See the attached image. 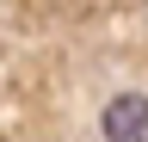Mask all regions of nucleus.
Segmentation results:
<instances>
[{
	"label": "nucleus",
	"instance_id": "nucleus-1",
	"mask_svg": "<svg viewBox=\"0 0 148 142\" xmlns=\"http://www.w3.org/2000/svg\"><path fill=\"white\" fill-rule=\"evenodd\" d=\"M105 142H148V93H117L99 117Z\"/></svg>",
	"mask_w": 148,
	"mask_h": 142
}]
</instances>
